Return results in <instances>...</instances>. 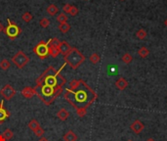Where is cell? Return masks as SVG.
<instances>
[{
  "label": "cell",
  "mask_w": 167,
  "mask_h": 141,
  "mask_svg": "<svg viewBox=\"0 0 167 141\" xmlns=\"http://www.w3.org/2000/svg\"><path fill=\"white\" fill-rule=\"evenodd\" d=\"M72 5H70V4H69V3L65 4L64 7H63V11H64V13H65V14H69V11H70V9H72Z\"/></svg>",
  "instance_id": "f546056e"
},
{
  "label": "cell",
  "mask_w": 167,
  "mask_h": 141,
  "mask_svg": "<svg viewBox=\"0 0 167 141\" xmlns=\"http://www.w3.org/2000/svg\"><path fill=\"white\" fill-rule=\"evenodd\" d=\"M89 60H90V62L93 65H96V64H98L100 61H101V57H100V55L98 53H93L89 57Z\"/></svg>",
  "instance_id": "44dd1931"
},
{
  "label": "cell",
  "mask_w": 167,
  "mask_h": 141,
  "mask_svg": "<svg viewBox=\"0 0 167 141\" xmlns=\"http://www.w3.org/2000/svg\"><path fill=\"white\" fill-rule=\"evenodd\" d=\"M22 95L23 97L27 98V99H30L31 97H33L34 95H36V90L34 87H31V86H27L22 90Z\"/></svg>",
  "instance_id": "8fae6325"
},
{
  "label": "cell",
  "mask_w": 167,
  "mask_h": 141,
  "mask_svg": "<svg viewBox=\"0 0 167 141\" xmlns=\"http://www.w3.org/2000/svg\"><path fill=\"white\" fill-rule=\"evenodd\" d=\"M0 141H6V139L4 138V136H3V134H2V133L0 134Z\"/></svg>",
  "instance_id": "1f68e13d"
},
{
  "label": "cell",
  "mask_w": 167,
  "mask_h": 141,
  "mask_svg": "<svg viewBox=\"0 0 167 141\" xmlns=\"http://www.w3.org/2000/svg\"><path fill=\"white\" fill-rule=\"evenodd\" d=\"M46 10H47V13L50 16H55L58 14V12H59V8H58L55 4H50Z\"/></svg>",
  "instance_id": "9a60e30c"
},
{
  "label": "cell",
  "mask_w": 167,
  "mask_h": 141,
  "mask_svg": "<svg viewBox=\"0 0 167 141\" xmlns=\"http://www.w3.org/2000/svg\"><path fill=\"white\" fill-rule=\"evenodd\" d=\"M4 28H4V27H3V25H2L1 23H0V32L4 31Z\"/></svg>",
  "instance_id": "4dcf8cb0"
},
{
  "label": "cell",
  "mask_w": 167,
  "mask_h": 141,
  "mask_svg": "<svg viewBox=\"0 0 167 141\" xmlns=\"http://www.w3.org/2000/svg\"><path fill=\"white\" fill-rule=\"evenodd\" d=\"M28 62L30 58L24 51H18L12 57V63L19 69H24L28 64Z\"/></svg>",
  "instance_id": "5b68a950"
},
{
  "label": "cell",
  "mask_w": 167,
  "mask_h": 141,
  "mask_svg": "<svg viewBox=\"0 0 167 141\" xmlns=\"http://www.w3.org/2000/svg\"><path fill=\"white\" fill-rule=\"evenodd\" d=\"M33 53L39 58V59H46L49 56V45L48 42L44 40H41L40 42L35 45L32 49Z\"/></svg>",
  "instance_id": "8992f818"
},
{
  "label": "cell",
  "mask_w": 167,
  "mask_h": 141,
  "mask_svg": "<svg viewBox=\"0 0 167 141\" xmlns=\"http://www.w3.org/2000/svg\"><path fill=\"white\" fill-rule=\"evenodd\" d=\"M11 67V62L8 59H3L0 61V69L3 70H6Z\"/></svg>",
  "instance_id": "d6986e66"
},
{
  "label": "cell",
  "mask_w": 167,
  "mask_h": 141,
  "mask_svg": "<svg viewBox=\"0 0 167 141\" xmlns=\"http://www.w3.org/2000/svg\"><path fill=\"white\" fill-rule=\"evenodd\" d=\"M28 128H30L31 130H32V131H34L36 128H38L39 126H40V124H39V123L37 122V120H35V119H32L31 121H30V123H28Z\"/></svg>",
  "instance_id": "e0dca14e"
},
{
  "label": "cell",
  "mask_w": 167,
  "mask_h": 141,
  "mask_svg": "<svg viewBox=\"0 0 167 141\" xmlns=\"http://www.w3.org/2000/svg\"><path fill=\"white\" fill-rule=\"evenodd\" d=\"M0 94L2 95L5 100H11L16 95V90L11 84H6L0 90Z\"/></svg>",
  "instance_id": "52a82bcc"
},
{
  "label": "cell",
  "mask_w": 167,
  "mask_h": 141,
  "mask_svg": "<svg viewBox=\"0 0 167 141\" xmlns=\"http://www.w3.org/2000/svg\"><path fill=\"white\" fill-rule=\"evenodd\" d=\"M164 24H165V26L167 27V19L165 20V22H164Z\"/></svg>",
  "instance_id": "e575fe53"
},
{
  "label": "cell",
  "mask_w": 167,
  "mask_h": 141,
  "mask_svg": "<svg viewBox=\"0 0 167 141\" xmlns=\"http://www.w3.org/2000/svg\"><path fill=\"white\" fill-rule=\"evenodd\" d=\"M136 35L137 37L139 38L140 40H143L146 38V36H147V31H146L144 28H140V30H138L137 32H136Z\"/></svg>",
  "instance_id": "d4e9b609"
},
{
  "label": "cell",
  "mask_w": 167,
  "mask_h": 141,
  "mask_svg": "<svg viewBox=\"0 0 167 141\" xmlns=\"http://www.w3.org/2000/svg\"><path fill=\"white\" fill-rule=\"evenodd\" d=\"M63 139H64V141H77L78 137L72 130H69L68 132H66L64 134Z\"/></svg>",
  "instance_id": "5bb4252c"
},
{
  "label": "cell",
  "mask_w": 167,
  "mask_h": 141,
  "mask_svg": "<svg viewBox=\"0 0 167 141\" xmlns=\"http://www.w3.org/2000/svg\"><path fill=\"white\" fill-rule=\"evenodd\" d=\"M33 132H34V134L37 136V137H43V135L45 133V131H44L43 128L41 127V126L38 128H36V130L33 131Z\"/></svg>",
  "instance_id": "83f0119b"
},
{
  "label": "cell",
  "mask_w": 167,
  "mask_h": 141,
  "mask_svg": "<svg viewBox=\"0 0 167 141\" xmlns=\"http://www.w3.org/2000/svg\"><path fill=\"white\" fill-rule=\"evenodd\" d=\"M7 27L4 28V32L5 34L9 37L10 39H15L16 37H18L21 32H22V30L21 28L18 26L17 24H15L14 22H12L10 19H7Z\"/></svg>",
  "instance_id": "277c9868"
},
{
  "label": "cell",
  "mask_w": 167,
  "mask_h": 141,
  "mask_svg": "<svg viewBox=\"0 0 167 141\" xmlns=\"http://www.w3.org/2000/svg\"><path fill=\"white\" fill-rule=\"evenodd\" d=\"M38 141H49V140L47 138H45V137H41Z\"/></svg>",
  "instance_id": "d6a6232c"
},
{
  "label": "cell",
  "mask_w": 167,
  "mask_h": 141,
  "mask_svg": "<svg viewBox=\"0 0 167 141\" xmlns=\"http://www.w3.org/2000/svg\"><path fill=\"white\" fill-rule=\"evenodd\" d=\"M49 55H51L53 58H56V57L59 56L60 55V51H59V48H58V46L49 45Z\"/></svg>",
  "instance_id": "2e32d148"
},
{
  "label": "cell",
  "mask_w": 167,
  "mask_h": 141,
  "mask_svg": "<svg viewBox=\"0 0 167 141\" xmlns=\"http://www.w3.org/2000/svg\"><path fill=\"white\" fill-rule=\"evenodd\" d=\"M146 141H156V140H154L153 138H148V139L146 140Z\"/></svg>",
  "instance_id": "836d02e7"
},
{
  "label": "cell",
  "mask_w": 167,
  "mask_h": 141,
  "mask_svg": "<svg viewBox=\"0 0 167 141\" xmlns=\"http://www.w3.org/2000/svg\"><path fill=\"white\" fill-rule=\"evenodd\" d=\"M69 111L65 109V108H63V109L59 110L58 111V113H57V118L60 120V121L62 122H66V120L69 119Z\"/></svg>",
  "instance_id": "7c38bea8"
},
{
  "label": "cell",
  "mask_w": 167,
  "mask_h": 141,
  "mask_svg": "<svg viewBox=\"0 0 167 141\" xmlns=\"http://www.w3.org/2000/svg\"><path fill=\"white\" fill-rule=\"evenodd\" d=\"M138 55H139L141 58H147L149 55V50L147 48V47H141L139 49V51H138Z\"/></svg>",
  "instance_id": "ac0fdd59"
},
{
  "label": "cell",
  "mask_w": 167,
  "mask_h": 141,
  "mask_svg": "<svg viewBox=\"0 0 167 141\" xmlns=\"http://www.w3.org/2000/svg\"><path fill=\"white\" fill-rule=\"evenodd\" d=\"M122 61H123V63L125 64H131L132 62H133V57L131 54H129V53H125L124 55L122 56Z\"/></svg>",
  "instance_id": "603a6c76"
},
{
  "label": "cell",
  "mask_w": 167,
  "mask_h": 141,
  "mask_svg": "<svg viewBox=\"0 0 167 141\" xmlns=\"http://www.w3.org/2000/svg\"><path fill=\"white\" fill-rule=\"evenodd\" d=\"M59 31L61 32H63V34H66L69 30H70V26H69V24L68 23H62L59 25Z\"/></svg>",
  "instance_id": "ffe728a7"
},
{
  "label": "cell",
  "mask_w": 167,
  "mask_h": 141,
  "mask_svg": "<svg viewBox=\"0 0 167 141\" xmlns=\"http://www.w3.org/2000/svg\"><path fill=\"white\" fill-rule=\"evenodd\" d=\"M2 134H3V136H4V138L6 139V141L12 139V138H13V136H14L13 131H12V130H10V128H7V130H4V132H3Z\"/></svg>",
  "instance_id": "7402d4cb"
},
{
  "label": "cell",
  "mask_w": 167,
  "mask_h": 141,
  "mask_svg": "<svg viewBox=\"0 0 167 141\" xmlns=\"http://www.w3.org/2000/svg\"><path fill=\"white\" fill-rule=\"evenodd\" d=\"M144 123H142L141 121H139V120H136V121H134L132 123H131V126H130V130L133 131V132H135V133L137 134H139L141 133L142 131H143L144 130Z\"/></svg>",
  "instance_id": "ba28073f"
},
{
  "label": "cell",
  "mask_w": 167,
  "mask_h": 141,
  "mask_svg": "<svg viewBox=\"0 0 167 141\" xmlns=\"http://www.w3.org/2000/svg\"><path fill=\"white\" fill-rule=\"evenodd\" d=\"M32 19H33V16L31 13H30V12H24L22 15V20L26 23H30Z\"/></svg>",
  "instance_id": "cb8c5ba5"
},
{
  "label": "cell",
  "mask_w": 167,
  "mask_h": 141,
  "mask_svg": "<svg viewBox=\"0 0 167 141\" xmlns=\"http://www.w3.org/2000/svg\"><path fill=\"white\" fill-rule=\"evenodd\" d=\"M115 86H116V88L119 89V90H125L127 88V86H128V81L125 80L124 77H120L118 78L117 80L115 81Z\"/></svg>",
  "instance_id": "4fadbf2b"
},
{
  "label": "cell",
  "mask_w": 167,
  "mask_h": 141,
  "mask_svg": "<svg viewBox=\"0 0 167 141\" xmlns=\"http://www.w3.org/2000/svg\"><path fill=\"white\" fill-rule=\"evenodd\" d=\"M39 25H40V27H42L44 28H48L50 26V20L47 19V18H42V19L40 20Z\"/></svg>",
  "instance_id": "4316f807"
},
{
  "label": "cell",
  "mask_w": 167,
  "mask_h": 141,
  "mask_svg": "<svg viewBox=\"0 0 167 141\" xmlns=\"http://www.w3.org/2000/svg\"><path fill=\"white\" fill-rule=\"evenodd\" d=\"M58 48H59L60 54H63L64 56H66V54H68L70 50H72V47L70 46V45L68 42H66V41H60Z\"/></svg>",
  "instance_id": "30bf717a"
},
{
  "label": "cell",
  "mask_w": 167,
  "mask_h": 141,
  "mask_svg": "<svg viewBox=\"0 0 167 141\" xmlns=\"http://www.w3.org/2000/svg\"><path fill=\"white\" fill-rule=\"evenodd\" d=\"M79 13V10H78V8L76 6H72V9H70L69 11V15L70 16H72V17H75V16Z\"/></svg>",
  "instance_id": "f1b7e54d"
},
{
  "label": "cell",
  "mask_w": 167,
  "mask_h": 141,
  "mask_svg": "<svg viewBox=\"0 0 167 141\" xmlns=\"http://www.w3.org/2000/svg\"><path fill=\"white\" fill-rule=\"evenodd\" d=\"M86 1H87V0H86Z\"/></svg>",
  "instance_id": "8d00e7d4"
},
{
  "label": "cell",
  "mask_w": 167,
  "mask_h": 141,
  "mask_svg": "<svg viewBox=\"0 0 167 141\" xmlns=\"http://www.w3.org/2000/svg\"><path fill=\"white\" fill-rule=\"evenodd\" d=\"M57 21L60 24L66 23V21H68V16H66V14H65V13H60L57 16Z\"/></svg>",
  "instance_id": "484cf974"
},
{
  "label": "cell",
  "mask_w": 167,
  "mask_h": 141,
  "mask_svg": "<svg viewBox=\"0 0 167 141\" xmlns=\"http://www.w3.org/2000/svg\"><path fill=\"white\" fill-rule=\"evenodd\" d=\"M10 117V113L4 108V101H0V123H3Z\"/></svg>",
  "instance_id": "9c48e42d"
},
{
  "label": "cell",
  "mask_w": 167,
  "mask_h": 141,
  "mask_svg": "<svg viewBox=\"0 0 167 141\" xmlns=\"http://www.w3.org/2000/svg\"><path fill=\"white\" fill-rule=\"evenodd\" d=\"M66 63L56 70L53 66L46 69L36 80V95L44 105L50 106L63 93V88L66 84V78L61 74V70L66 67Z\"/></svg>",
  "instance_id": "6da1fadb"
},
{
  "label": "cell",
  "mask_w": 167,
  "mask_h": 141,
  "mask_svg": "<svg viewBox=\"0 0 167 141\" xmlns=\"http://www.w3.org/2000/svg\"><path fill=\"white\" fill-rule=\"evenodd\" d=\"M64 59L66 64H68L72 69L76 70L80 67L82 63H84L86 58L77 48L72 47V50L66 54V56H64Z\"/></svg>",
  "instance_id": "3957f363"
},
{
  "label": "cell",
  "mask_w": 167,
  "mask_h": 141,
  "mask_svg": "<svg viewBox=\"0 0 167 141\" xmlns=\"http://www.w3.org/2000/svg\"><path fill=\"white\" fill-rule=\"evenodd\" d=\"M64 98L75 110H87L98 98V94L83 80H72L65 91Z\"/></svg>",
  "instance_id": "7a4b0ae2"
},
{
  "label": "cell",
  "mask_w": 167,
  "mask_h": 141,
  "mask_svg": "<svg viewBox=\"0 0 167 141\" xmlns=\"http://www.w3.org/2000/svg\"><path fill=\"white\" fill-rule=\"evenodd\" d=\"M127 141H133V140H131V139H129V140H127Z\"/></svg>",
  "instance_id": "d590c367"
}]
</instances>
